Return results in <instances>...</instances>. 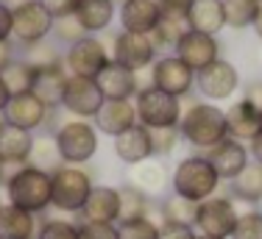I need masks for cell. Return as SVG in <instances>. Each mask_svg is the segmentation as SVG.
<instances>
[{"label": "cell", "instance_id": "30bf717a", "mask_svg": "<svg viewBox=\"0 0 262 239\" xmlns=\"http://www.w3.org/2000/svg\"><path fill=\"white\" fill-rule=\"evenodd\" d=\"M115 64L126 67L131 73H142L154 64V56H157V45L148 34H131V31H120L115 39Z\"/></svg>", "mask_w": 262, "mask_h": 239}, {"label": "cell", "instance_id": "b9f144b4", "mask_svg": "<svg viewBox=\"0 0 262 239\" xmlns=\"http://www.w3.org/2000/svg\"><path fill=\"white\" fill-rule=\"evenodd\" d=\"M78 239H117V225H112V223H84V225H78Z\"/></svg>", "mask_w": 262, "mask_h": 239}, {"label": "cell", "instance_id": "4dcf8cb0", "mask_svg": "<svg viewBox=\"0 0 262 239\" xmlns=\"http://www.w3.org/2000/svg\"><path fill=\"white\" fill-rule=\"evenodd\" d=\"M162 223H173V225H195V214H198V203L192 200H184L179 195H170V198L162 200L159 206Z\"/></svg>", "mask_w": 262, "mask_h": 239}, {"label": "cell", "instance_id": "7c38bea8", "mask_svg": "<svg viewBox=\"0 0 262 239\" xmlns=\"http://www.w3.org/2000/svg\"><path fill=\"white\" fill-rule=\"evenodd\" d=\"M195 84H198V92L207 100H226L240 86V73H237V67L232 61L217 59L207 70L195 73Z\"/></svg>", "mask_w": 262, "mask_h": 239}, {"label": "cell", "instance_id": "8fae6325", "mask_svg": "<svg viewBox=\"0 0 262 239\" xmlns=\"http://www.w3.org/2000/svg\"><path fill=\"white\" fill-rule=\"evenodd\" d=\"M64 64L70 75H81V78H98L103 73V67L109 64V53L106 45L95 36H84L76 45L67 47L64 53Z\"/></svg>", "mask_w": 262, "mask_h": 239}, {"label": "cell", "instance_id": "6da1fadb", "mask_svg": "<svg viewBox=\"0 0 262 239\" xmlns=\"http://www.w3.org/2000/svg\"><path fill=\"white\" fill-rule=\"evenodd\" d=\"M6 198L17 209L42 214L45 209H51V173L31 164L14 167L11 173H6Z\"/></svg>", "mask_w": 262, "mask_h": 239}, {"label": "cell", "instance_id": "5bb4252c", "mask_svg": "<svg viewBox=\"0 0 262 239\" xmlns=\"http://www.w3.org/2000/svg\"><path fill=\"white\" fill-rule=\"evenodd\" d=\"M176 56L190 67L192 73L207 70L209 64H215L221 59V45L215 36L209 34H198V31H187L182 36V42L176 45Z\"/></svg>", "mask_w": 262, "mask_h": 239}, {"label": "cell", "instance_id": "11a10c76", "mask_svg": "<svg viewBox=\"0 0 262 239\" xmlns=\"http://www.w3.org/2000/svg\"><path fill=\"white\" fill-rule=\"evenodd\" d=\"M3 123H6V119H3V114H0V128H3Z\"/></svg>", "mask_w": 262, "mask_h": 239}, {"label": "cell", "instance_id": "6f0895ef", "mask_svg": "<svg viewBox=\"0 0 262 239\" xmlns=\"http://www.w3.org/2000/svg\"><path fill=\"white\" fill-rule=\"evenodd\" d=\"M0 3H3V0H0Z\"/></svg>", "mask_w": 262, "mask_h": 239}, {"label": "cell", "instance_id": "484cf974", "mask_svg": "<svg viewBox=\"0 0 262 239\" xmlns=\"http://www.w3.org/2000/svg\"><path fill=\"white\" fill-rule=\"evenodd\" d=\"M36 214L6 203L0 209V239H36Z\"/></svg>", "mask_w": 262, "mask_h": 239}, {"label": "cell", "instance_id": "f5cc1de1", "mask_svg": "<svg viewBox=\"0 0 262 239\" xmlns=\"http://www.w3.org/2000/svg\"><path fill=\"white\" fill-rule=\"evenodd\" d=\"M3 178H6V164L0 161V181H3Z\"/></svg>", "mask_w": 262, "mask_h": 239}, {"label": "cell", "instance_id": "d590c367", "mask_svg": "<svg viewBox=\"0 0 262 239\" xmlns=\"http://www.w3.org/2000/svg\"><path fill=\"white\" fill-rule=\"evenodd\" d=\"M117 239H159V223H154L151 217L123 220L117 225Z\"/></svg>", "mask_w": 262, "mask_h": 239}, {"label": "cell", "instance_id": "4316f807", "mask_svg": "<svg viewBox=\"0 0 262 239\" xmlns=\"http://www.w3.org/2000/svg\"><path fill=\"white\" fill-rule=\"evenodd\" d=\"M128 186H134L137 192L154 198V195H159L167 186V173H165V167L154 159L140 161V164H134L128 170Z\"/></svg>", "mask_w": 262, "mask_h": 239}, {"label": "cell", "instance_id": "d6a6232c", "mask_svg": "<svg viewBox=\"0 0 262 239\" xmlns=\"http://www.w3.org/2000/svg\"><path fill=\"white\" fill-rule=\"evenodd\" d=\"M120 189V220L117 223H123V220H137V217H148V211H151V198L142 192H137L134 186H117Z\"/></svg>", "mask_w": 262, "mask_h": 239}, {"label": "cell", "instance_id": "cb8c5ba5", "mask_svg": "<svg viewBox=\"0 0 262 239\" xmlns=\"http://www.w3.org/2000/svg\"><path fill=\"white\" fill-rule=\"evenodd\" d=\"M187 25L190 31L215 36L217 31L226 28V14H223V0H192L187 11Z\"/></svg>", "mask_w": 262, "mask_h": 239}, {"label": "cell", "instance_id": "9c48e42d", "mask_svg": "<svg viewBox=\"0 0 262 239\" xmlns=\"http://www.w3.org/2000/svg\"><path fill=\"white\" fill-rule=\"evenodd\" d=\"M103 92L98 89L95 78H81V75H67V86H64V98L61 106L78 119H95V114L103 106Z\"/></svg>", "mask_w": 262, "mask_h": 239}, {"label": "cell", "instance_id": "3957f363", "mask_svg": "<svg viewBox=\"0 0 262 239\" xmlns=\"http://www.w3.org/2000/svg\"><path fill=\"white\" fill-rule=\"evenodd\" d=\"M170 186H173V195L192 200V203H201V200H207L217 192L221 175L215 173V167L209 164L207 156H187L173 170Z\"/></svg>", "mask_w": 262, "mask_h": 239}, {"label": "cell", "instance_id": "83f0119b", "mask_svg": "<svg viewBox=\"0 0 262 239\" xmlns=\"http://www.w3.org/2000/svg\"><path fill=\"white\" fill-rule=\"evenodd\" d=\"M112 17H115V3L112 0H81L76 9V20L90 36L109 28Z\"/></svg>", "mask_w": 262, "mask_h": 239}, {"label": "cell", "instance_id": "bcb514c9", "mask_svg": "<svg viewBox=\"0 0 262 239\" xmlns=\"http://www.w3.org/2000/svg\"><path fill=\"white\" fill-rule=\"evenodd\" d=\"M11 39V9L6 3H0V42Z\"/></svg>", "mask_w": 262, "mask_h": 239}, {"label": "cell", "instance_id": "277c9868", "mask_svg": "<svg viewBox=\"0 0 262 239\" xmlns=\"http://www.w3.org/2000/svg\"><path fill=\"white\" fill-rule=\"evenodd\" d=\"M92 178L81 167L61 164L51 173V206L61 214H81L86 198L92 192Z\"/></svg>", "mask_w": 262, "mask_h": 239}, {"label": "cell", "instance_id": "8d00e7d4", "mask_svg": "<svg viewBox=\"0 0 262 239\" xmlns=\"http://www.w3.org/2000/svg\"><path fill=\"white\" fill-rule=\"evenodd\" d=\"M36 239H78V225L73 220L51 217L36 228Z\"/></svg>", "mask_w": 262, "mask_h": 239}, {"label": "cell", "instance_id": "db71d44e", "mask_svg": "<svg viewBox=\"0 0 262 239\" xmlns=\"http://www.w3.org/2000/svg\"><path fill=\"white\" fill-rule=\"evenodd\" d=\"M3 206H6V203H3V195H0V209H3Z\"/></svg>", "mask_w": 262, "mask_h": 239}, {"label": "cell", "instance_id": "74e56055", "mask_svg": "<svg viewBox=\"0 0 262 239\" xmlns=\"http://www.w3.org/2000/svg\"><path fill=\"white\" fill-rule=\"evenodd\" d=\"M28 53L23 56V59L28 61L31 67H36V70H42V67H53V64H61V56H59V50H56L53 45H48V42H39V45H31L26 47Z\"/></svg>", "mask_w": 262, "mask_h": 239}, {"label": "cell", "instance_id": "5b68a950", "mask_svg": "<svg viewBox=\"0 0 262 239\" xmlns=\"http://www.w3.org/2000/svg\"><path fill=\"white\" fill-rule=\"evenodd\" d=\"M56 150H59L61 164H86L98 150V128L90 119H67L53 134Z\"/></svg>", "mask_w": 262, "mask_h": 239}, {"label": "cell", "instance_id": "681fc988", "mask_svg": "<svg viewBox=\"0 0 262 239\" xmlns=\"http://www.w3.org/2000/svg\"><path fill=\"white\" fill-rule=\"evenodd\" d=\"M246 100H248V103H254V106H257V109L262 111V84H254L251 89H248Z\"/></svg>", "mask_w": 262, "mask_h": 239}, {"label": "cell", "instance_id": "e575fe53", "mask_svg": "<svg viewBox=\"0 0 262 239\" xmlns=\"http://www.w3.org/2000/svg\"><path fill=\"white\" fill-rule=\"evenodd\" d=\"M28 164L36 170H45V173L59 170L61 159H59V150H56V142L53 139H34V150H31Z\"/></svg>", "mask_w": 262, "mask_h": 239}, {"label": "cell", "instance_id": "f1b7e54d", "mask_svg": "<svg viewBox=\"0 0 262 239\" xmlns=\"http://www.w3.org/2000/svg\"><path fill=\"white\" fill-rule=\"evenodd\" d=\"M229 184H232V195L237 200L251 206L262 203V164H257V161H248L246 170L240 175H234Z\"/></svg>", "mask_w": 262, "mask_h": 239}, {"label": "cell", "instance_id": "44dd1931", "mask_svg": "<svg viewBox=\"0 0 262 239\" xmlns=\"http://www.w3.org/2000/svg\"><path fill=\"white\" fill-rule=\"evenodd\" d=\"M131 125H137V109L131 100H103L101 111L95 114V128L112 139L128 131Z\"/></svg>", "mask_w": 262, "mask_h": 239}, {"label": "cell", "instance_id": "1f68e13d", "mask_svg": "<svg viewBox=\"0 0 262 239\" xmlns=\"http://www.w3.org/2000/svg\"><path fill=\"white\" fill-rule=\"evenodd\" d=\"M187 31H190V25H187V17L162 14V20H159L157 28H154L151 39H154V45H157V47H176Z\"/></svg>", "mask_w": 262, "mask_h": 239}, {"label": "cell", "instance_id": "e0dca14e", "mask_svg": "<svg viewBox=\"0 0 262 239\" xmlns=\"http://www.w3.org/2000/svg\"><path fill=\"white\" fill-rule=\"evenodd\" d=\"M262 131V111L257 109L254 103H248L246 98L237 100L226 109V134L229 139H237V142H251Z\"/></svg>", "mask_w": 262, "mask_h": 239}, {"label": "cell", "instance_id": "7dc6e473", "mask_svg": "<svg viewBox=\"0 0 262 239\" xmlns=\"http://www.w3.org/2000/svg\"><path fill=\"white\" fill-rule=\"evenodd\" d=\"M248 156H251L257 164H262V131H259L257 136H254L251 142H248Z\"/></svg>", "mask_w": 262, "mask_h": 239}, {"label": "cell", "instance_id": "7bdbcfd3", "mask_svg": "<svg viewBox=\"0 0 262 239\" xmlns=\"http://www.w3.org/2000/svg\"><path fill=\"white\" fill-rule=\"evenodd\" d=\"M81 0H42V6H45L48 11H51L53 20H61V17H70L76 14Z\"/></svg>", "mask_w": 262, "mask_h": 239}, {"label": "cell", "instance_id": "7a4b0ae2", "mask_svg": "<svg viewBox=\"0 0 262 239\" xmlns=\"http://www.w3.org/2000/svg\"><path fill=\"white\" fill-rule=\"evenodd\" d=\"M179 134L184 142H190L198 150H209L217 142L226 139V111L215 103H192L187 111H182Z\"/></svg>", "mask_w": 262, "mask_h": 239}, {"label": "cell", "instance_id": "7402d4cb", "mask_svg": "<svg viewBox=\"0 0 262 239\" xmlns=\"http://www.w3.org/2000/svg\"><path fill=\"white\" fill-rule=\"evenodd\" d=\"M31 150H34L31 131H23L17 125L3 123V128H0V161L6 167H23V164H28Z\"/></svg>", "mask_w": 262, "mask_h": 239}, {"label": "cell", "instance_id": "d6986e66", "mask_svg": "<svg viewBox=\"0 0 262 239\" xmlns=\"http://www.w3.org/2000/svg\"><path fill=\"white\" fill-rule=\"evenodd\" d=\"M162 20L159 0H123L120 6V22L123 31L131 34H154V28Z\"/></svg>", "mask_w": 262, "mask_h": 239}, {"label": "cell", "instance_id": "ba28073f", "mask_svg": "<svg viewBox=\"0 0 262 239\" xmlns=\"http://www.w3.org/2000/svg\"><path fill=\"white\" fill-rule=\"evenodd\" d=\"M237 211L232 198H221V195H212V198L198 203V214H195V234L198 236H212V239H232L234 225H237Z\"/></svg>", "mask_w": 262, "mask_h": 239}, {"label": "cell", "instance_id": "4fadbf2b", "mask_svg": "<svg viewBox=\"0 0 262 239\" xmlns=\"http://www.w3.org/2000/svg\"><path fill=\"white\" fill-rule=\"evenodd\" d=\"M151 81H154L157 89L167 92V95L184 98L187 92L195 86V73H192L179 56H165V59H159L157 64H154Z\"/></svg>", "mask_w": 262, "mask_h": 239}, {"label": "cell", "instance_id": "603a6c76", "mask_svg": "<svg viewBox=\"0 0 262 239\" xmlns=\"http://www.w3.org/2000/svg\"><path fill=\"white\" fill-rule=\"evenodd\" d=\"M95 81H98V89L103 92L106 100H131L140 92V86H137V73L115 64V61H109Z\"/></svg>", "mask_w": 262, "mask_h": 239}, {"label": "cell", "instance_id": "f6af8a7d", "mask_svg": "<svg viewBox=\"0 0 262 239\" xmlns=\"http://www.w3.org/2000/svg\"><path fill=\"white\" fill-rule=\"evenodd\" d=\"M192 0H159L162 14H176V17H187Z\"/></svg>", "mask_w": 262, "mask_h": 239}, {"label": "cell", "instance_id": "60d3db41", "mask_svg": "<svg viewBox=\"0 0 262 239\" xmlns=\"http://www.w3.org/2000/svg\"><path fill=\"white\" fill-rule=\"evenodd\" d=\"M179 128H154L151 131V145H154V156H170L179 145Z\"/></svg>", "mask_w": 262, "mask_h": 239}, {"label": "cell", "instance_id": "9f6ffc18", "mask_svg": "<svg viewBox=\"0 0 262 239\" xmlns=\"http://www.w3.org/2000/svg\"><path fill=\"white\" fill-rule=\"evenodd\" d=\"M195 239H212V236H195Z\"/></svg>", "mask_w": 262, "mask_h": 239}, {"label": "cell", "instance_id": "d4e9b609", "mask_svg": "<svg viewBox=\"0 0 262 239\" xmlns=\"http://www.w3.org/2000/svg\"><path fill=\"white\" fill-rule=\"evenodd\" d=\"M64 86H67V75H64V61H61V64L36 70V78H34L31 92H34V95L39 98L48 109H56V106H61Z\"/></svg>", "mask_w": 262, "mask_h": 239}, {"label": "cell", "instance_id": "ffe728a7", "mask_svg": "<svg viewBox=\"0 0 262 239\" xmlns=\"http://www.w3.org/2000/svg\"><path fill=\"white\" fill-rule=\"evenodd\" d=\"M84 223H112L120 220V189L117 186H92L84 209Z\"/></svg>", "mask_w": 262, "mask_h": 239}, {"label": "cell", "instance_id": "f907efd6", "mask_svg": "<svg viewBox=\"0 0 262 239\" xmlns=\"http://www.w3.org/2000/svg\"><path fill=\"white\" fill-rule=\"evenodd\" d=\"M251 28L257 31V36L262 39V0L257 3V14H254V22H251Z\"/></svg>", "mask_w": 262, "mask_h": 239}, {"label": "cell", "instance_id": "f35d334b", "mask_svg": "<svg viewBox=\"0 0 262 239\" xmlns=\"http://www.w3.org/2000/svg\"><path fill=\"white\" fill-rule=\"evenodd\" d=\"M232 239H262V211H243L237 217Z\"/></svg>", "mask_w": 262, "mask_h": 239}, {"label": "cell", "instance_id": "2e32d148", "mask_svg": "<svg viewBox=\"0 0 262 239\" xmlns=\"http://www.w3.org/2000/svg\"><path fill=\"white\" fill-rule=\"evenodd\" d=\"M207 159H209V164L215 167V173L221 175V181H232L234 175H240L243 170H246V164L251 161V156H248V148L243 142L226 136L223 142H217L215 148L207 150Z\"/></svg>", "mask_w": 262, "mask_h": 239}, {"label": "cell", "instance_id": "816d5d0a", "mask_svg": "<svg viewBox=\"0 0 262 239\" xmlns=\"http://www.w3.org/2000/svg\"><path fill=\"white\" fill-rule=\"evenodd\" d=\"M9 100H11V95H9V89H6L3 78H0V114L6 111V106H9Z\"/></svg>", "mask_w": 262, "mask_h": 239}, {"label": "cell", "instance_id": "f546056e", "mask_svg": "<svg viewBox=\"0 0 262 239\" xmlns=\"http://www.w3.org/2000/svg\"><path fill=\"white\" fill-rule=\"evenodd\" d=\"M0 78H3L9 95H23V92H31V86H34L36 67H31L26 59H14V61H9V64L3 67Z\"/></svg>", "mask_w": 262, "mask_h": 239}, {"label": "cell", "instance_id": "836d02e7", "mask_svg": "<svg viewBox=\"0 0 262 239\" xmlns=\"http://www.w3.org/2000/svg\"><path fill=\"white\" fill-rule=\"evenodd\" d=\"M259 0H223V14H226V25L232 28H246L254 22Z\"/></svg>", "mask_w": 262, "mask_h": 239}, {"label": "cell", "instance_id": "ab89813d", "mask_svg": "<svg viewBox=\"0 0 262 239\" xmlns=\"http://www.w3.org/2000/svg\"><path fill=\"white\" fill-rule=\"evenodd\" d=\"M51 34H56V39H59V42H67V45H76L78 39L90 36L84 28H81V22L76 20V14L61 17V20H53V31H51Z\"/></svg>", "mask_w": 262, "mask_h": 239}, {"label": "cell", "instance_id": "ee69618b", "mask_svg": "<svg viewBox=\"0 0 262 239\" xmlns=\"http://www.w3.org/2000/svg\"><path fill=\"white\" fill-rule=\"evenodd\" d=\"M195 228L190 225H173V223H162L159 225V239H195Z\"/></svg>", "mask_w": 262, "mask_h": 239}, {"label": "cell", "instance_id": "52a82bcc", "mask_svg": "<svg viewBox=\"0 0 262 239\" xmlns=\"http://www.w3.org/2000/svg\"><path fill=\"white\" fill-rule=\"evenodd\" d=\"M53 31V17L42 6V0H23L20 6L11 9V36L17 45L31 47L39 45L51 36Z\"/></svg>", "mask_w": 262, "mask_h": 239}, {"label": "cell", "instance_id": "9a60e30c", "mask_svg": "<svg viewBox=\"0 0 262 239\" xmlns=\"http://www.w3.org/2000/svg\"><path fill=\"white\" fill-rule=\"evenodd\" d=\"M51 117V109L42 103L34 92H23V95H11L9 106L3 111V119L9 125H17L23 131H36L48 123Z\"/></svg>", "mask_w": 262, "mask_h": 239}, {"label": "cell", "instance_id": "c3c4849f", "mask_svg": "<svg viewBox=\"0 0 262 239\" xmlns=\"http://www.w3.org/2000/svg\"><path fill=\"white\" fill-rule=\"evenodd\" d=\"M9 61H14V50H11V42H0V73H3V67L9 64Z\"/></svg>", "mask_w": 262, "mask_h": 239}, {"label": "cell", "instance_id": "ac0fdd59", "mask_svg": "<svg viewBox=\"0 0 262 239\" xmlns=\"http://www.w3.org/2000/svg\"><path fill=\"white\" fill-rule=\"evenodd\" d=\"M115 156L128 167L140 164V161H148L154 156L151 131L137 123V125H131L128 131H123L120 136H115Z\"/></svg>", "mask_w": 262, "mask_h": 239}, {"label": "cell", "instance_id": "8992f818", "mask_svg": "<svg viewBox=\"0 0 262 239\" xmlns=\"http://www.w3.org/2000/svg\"><path fill=\"white\" fill-rule=\"evenodd\" d=\"M137 123L145 125L148 131L154 128H179L182 123V103L179 98L167 95L157 86H145L134 95Z\"/></svg>", "mask_w": 262, "mask_h": 239}]
</instances>
